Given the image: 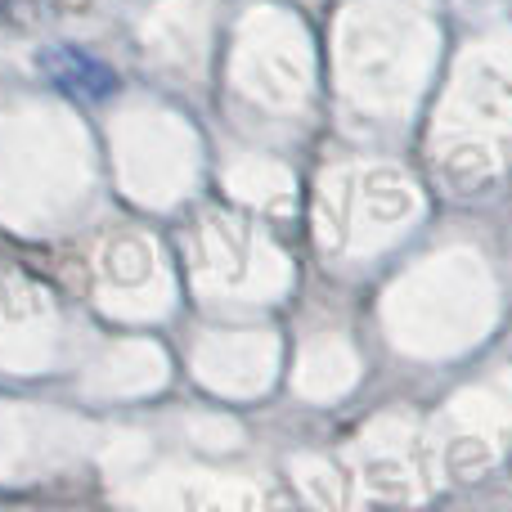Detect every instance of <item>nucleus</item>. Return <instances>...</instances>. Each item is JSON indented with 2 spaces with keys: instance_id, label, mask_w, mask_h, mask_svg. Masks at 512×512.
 <instances>
[{
  "instance_id": "nucleus-1",
  "label": "nucleus",
  "mask_w": 512,
  "mask_h": 512,
  "mask_svg": "<svg viewBox=\"0 0 512 512\" xmlns=\"http://www.w3.org/2000/svg\"><path fill=\"white\" fill-rule=\"evenodd\" d=\"M36 68H41V77L50 81L59 95L77 99V104H104V99H113L117 90H122V77H117L113 68H108L99 54L81 50V45L72 41H54V45H41V54H36Z\"/></svg>"
}]
</instances>
